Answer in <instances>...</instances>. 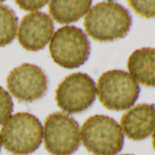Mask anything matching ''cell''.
<instances>
[{
	"label": "cell",
	"mask_w": 155,
	"mask_h": 155,
	"mask_svg": "<svg viewBox=\"0 0 155 155\" xmlns=\"http://www.w3.org/2000/svg\"><path fill=\"white\" fill-rule=\"evenodd\" d=\"M132 18L123 6L111 2H101L87 13L84 28L91 38L100 42H110L123 38L129 33Z\"/></svg>",
	"instance_id": "1"
},
{
	"label": "cell",
	"mask_w": 155,
	"mask_h": 155,
	"mask_svg": "<svg viewBox=\"0 0 155 155\" xmlns=\"http://www.w3.org/2000/svg\"><path fill=\"white\" fill-rule=\"evenodd\" d=\"M43 138V127L33 114L18 112L9 117L0 131L7 150L15 155H28L37 150Z\"/></svg>",
	"instance_id": "2"
},
{
	"label": "cell",
	"mask_w": 155,
	"mask_h": 155,
	"mask_svg": "<svg viewBox=\"0 0 155 155\" xmlns=\"http://www.w3.org/2000/svg\"><path fill=\"white\" fill-rule=\"evenodd\" d=\"M81 138L94 155H116L123 148L124 135L119 123L105 115L90 117L81 127Z\"/></svg>",
	"instance_id": "3"
},
{
	"label": "cell",
	"mask_w": 155,
	"mask_h": 155,
	"mask_svg": "<svg viewBox=\"0 0 155 155\" xmlns=\"http://www.w3.org/2000/svg\"><path fill=\"white\" fill-rule=\"evenodd\" d=\"M49 52L55 63L64 68L73 69L80 68L88 60L91 43L82 29L66 26L53 34Z\"/></svg>",
	"instance_id": "4"
},
{
	"label": "cell",
	"mask_w": 155,
	"mask_h": 155,
	"mask_svg": "<svg viewBox=\"0 0 155 155\" xmlns=\"http://www.w3.org/2000/svg\"><path fill=\"white\" fill-rule=\"evenodd\" d=\"M140 92V86L128 72L113 69L104 72L99 79L97 94L109 110L120 111L134 105Z\"/></svg>",
	"instance_id": "5"
},
{
	"label": "cell",
	"mask_w": 155,
	"mask_h": 155,
	"mask_svg": "<svg viewBox=\"0 0 155 155\" xmlns=\"http://www.w3.org/2000/svg\"><path fill=\"white\" fill-rule=\"evenodd\" d=\"M44 144L52 155H69L81 145L80 125L72 117L61 112L50 114L43 128Z\"/></svg>",
	"instance_id": "6"
},
{
	"label": "cell",
	"mask_w": 155,
	"mask_h": 155,
	"mask_svg": "<svg viewBox=\"0 0 155 155\" xmlns=\"http://www.w3.org/2000/svg\"><path fill=\"white\" fill-rule=\"evenodd\" d=\"M96 93V84L91 78L88 74L76 72L60 82L56 91V101L67 113H81L92 105Z\"/></svg>",
	"instance_id": "7"
},
{
	"label": "cell",
	"mask_w": 155,
	"mask_h": 155,
	"mask_svg": "<svg viewBox=\"0 0 155 155\" xmlns=\"http://www.w3.org/2000/svg\"><path fill=\"white\" fill-rule=\"evenodd\" d=\"M48 78L38 66L24 63L14 68L8 77V88L20 101L32 102L44 97L48 91Z\"/></svg>",
	"instance_id": "8"
},
{
	"label": "cell",
	"mask_w": 155,
	"mask_h": 155,
	"mask_svg": "<svg viewBox=\"0 0 155 155\" xmlns=\"http://www.w3.org/2000/svg\"><path fill=\"white\" fill-rule=\"evenodd\" d=\"M53 32L54 25L50 17L43 12H34L23 18L19 25L18 38L23 48L38 51L47 46Z\"/></svg>",
	"instance_id": "9"
},
{
	"label": "cell",
	"mask_w": 155,
	"mask_h": 155,
	"mask_svg": "<svg viewBox=\"0 0 155 155\" xmlns=\"http://www.w3.org/2000/svg\"><path fill=\"white\" fill-rule=\"evenodd\" d=\"M121 130L132 140H142L155 130V105L140 104L123 114Z\"/></svg>",
	"instance_id": "10"
},
{
	"label": "cell",
	"mask_w": 155,
	"mask_h": 155,
	"mask_svg": "<svg viewBox=\"0 0 155 155\" xmlns=\"http://www.w3.org/2000/svg\"><path fill=\"white\" fill-rule=\"evenodd\" d=\"M127 66L135 81L147 87H155V48L135 50L130 56Z\"/></svg>",
	"instance_id": "11"
},
{
	"label": "cell",
	"mask_w": 155,
	"mask_h": 155,
	"mask_svg": "<svg viewBox=\"0 0 155 155\" xmlns=\"http://www.w3.org/2000/svg\"><path fill=\"white\" fill-rule=\"evenodd\" d=\"M92 2L85 1H61L53 0L49 2V13L53 19L59 24H69L78 21L91 9Z\"/></svg>",
	"instance_id": "12"
},
{
	"label": "cell",
	"mask_w": 155,
	"mask_h": 155,
	"mask_svg": "<svg viewBox=\"0 0 155 155\" xmlns=\"http://www.w3.org/2000/svg\"><path fill=\"white\" fill-rule=\"evenodd\" d=\"M18 17L5 5L0 4V48L10 44L18 34Z\"/></svg>",
	"instance_id": "13"
},
{
	"label": "cell",
	"mask_w": 155,
	"mask_h": 155,
	"mask_svg": "<svg viewBox=\"0 0 155 155\" xmlns=\"http://www.w3.org/2000/svg\"><path fill=\"white\" fill-rule=\"evenodd\" d=\"M13 101L9 93L0 86V125L4 124L13 112Z\"/></svg>",
	"instance_id": "14"
},
{
	"label": "cell",
	"mask_w": 155,
	"mask_h": 155,
	"mask_svg": "<svg viewBox=\"0 0 155 155\" xmlns=\"http://www.w3.org/2000/svg\"><path fill=\"white\" fill-rule=\"evenodd\" d=\"M130 8L140 16L145 18H155V1H138L130 0L128 2Z\"/></svg>",
	"instance_id": "15"
},
{
	"label": "cell",
	"mask_w": 155,
	"mask_h": 155,
	"mask_svg": "<svg viewBox=\"0 0 155 155\" xmlns=\"http://www.w3.org/2000/svg\"><path fill=\"white\" fill-rule=\"evenodd\" d=\"M48 2L47 0H42V1H26V0H18L16 1V4L22 9L26 10V11H37L38 9H40L41 8H43L45 5H47Z\"/></svg>",
	"instance_id": "16"
},
{
	"label": "cell",
	"mask_w": 155,
	"mask_h": 155,
	"mask_svg": "<svg viewBox=\"0 0 155 155\" xmlns=\"http://www.w3.org/2000/svg\"><path fill=\"white\" fill-rule=\"evenodd\" d=\"M152 146H153V149L155 150V131H154L153 136H152Z\"/></svg>",
	"instance_id": "17"
},
{
	"label": "cell",
	"mask_w": 155,
	"mask_h": 155,
	"mask_svg": "<svg viewBox=\"0 0 155 155\" xmlns=\"http://www.w3.org/2000/svg\"><path fill=\"white\" fill-rule=\"evenodd\" d=\"M1 144H2L1 143V140H0V150H1Z\"/></svg>",
	"instance_id": "18"
},
{
	"label": "cell",
	"mask_w": 155,
	"mask_h": 155,
	"mask_svg": "<svg viewBox=\"0 0 155 155\" xmlns=\"http://www.w3.org/2000/svg\"><path fill=\"white\" fill-rule=\"evenodd\" d=\"M121 155H132V154H121Z\"/></svg>",
	"instance_id": "19"
}]
</instances>
